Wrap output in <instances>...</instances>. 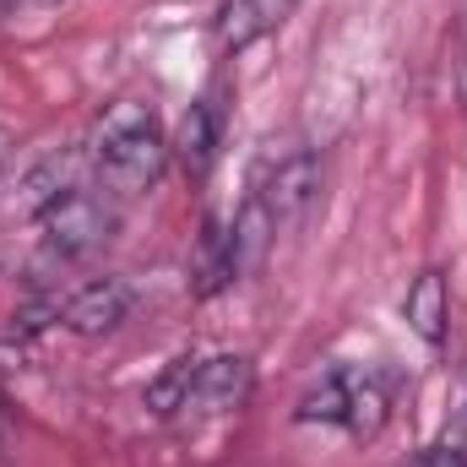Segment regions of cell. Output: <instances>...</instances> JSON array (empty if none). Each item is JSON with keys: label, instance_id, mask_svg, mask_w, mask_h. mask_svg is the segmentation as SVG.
Here are the masks:
<instances>
[{"label": "cell", "instance_id": "6da1fadb", "mask_svg": "<svg viewBox=\"0 0 467 467\" xmlns=\"http://www.w3.org/2000/svg\"><path fill=\"white\" fill-rule=\"evenodd\" d=\"M169 152L174 147L163 141L152 104H136V99L109 104L99 130H93V163H99V180L115 196H147L163 180Z\"/></svg>", "mask_w": 467, "mask_h": 467}, {"label": "cell", "instance_id": "7a4b0ae2", "mask_svg": "<svg viewBox=\"0 0 467 467\" xmlns=\"http://www.w3.org/2000/svg\"><path fill=\"white\" fill-rule=\"evenodd\" d=\"M38 229H44L49 255H60V261H82V255H93V250L109 244V234H115V207H109L104 196L71 185L66 196H55V202L38 213Z\"/></svg>", "mask_w": 467, "mask_h": 467}, {"label": "cell", "instance_id": "3957f363", "mask_svg": "<svg viewBox=\"0 0 467 467\" xmlns=\"http://www.w3.org/2000/svg\"><path fill=\"white\" fill-rule=\"evenodd\" d=\"M130 305H136L130 283H119V277H93V283H82V288L60 305V321H66L77 337H109L119 321L130 316Z\"/></svg>", "mask_w": 467, "mask_h": 467}, {"label": "cell", "instance_id": "277c9868", "mask_svg": "<svg viewBox=\"0 0 467 467\" xmlns=\"http://www.w3.org/2000/svg\"><path fill=\"white\" fill-rule=\"evenodd\" d=\"M261 202H266V213H272L277 223H299V218L321 202V158H316V152H288V158L272 169Z\"/></svg>", "mask_w": 467, "mask_h": 467}, {"label": "cell", "instance_id": "5b68a950", "mask_svg": "<svg viewBox=\"0 0 467 467\" xmlns=\"http://www.w3.org/2000/svg\"><path fill=\"white\" fill-rule=\"evenodd\" d=\"M255 391V369L244 353H218V358H202L196 369V386H191V408L196 413H234L244 408Z\"/></svg>", "mask_w": 467, "mask_h": 467}, {"label": "cell", "instance_id": "8992f818", "mask_svg": "<svg viewBox=\"0 0 467 467\" xmlns=\"http://www.w3.org/2000/svg\"><path fill=\"white\" fill-rule=\"evenodd\" d=\"M299 0H223L218 5V44L239 55L250 44H261L266 33H277L288 16H294Z\"/></svg>", "mask_w": 467, "mask_h": 467}, {"label": "cell", "instance_id": "52a82bcc", "mask_svg": "<svg viewBox=\"0 0 467 467\" xmlns=\"http://www.w3.org/2000/svg\"><path fill=\"white\" fill-rule=\"evenodd\" d=\"M402 321L413 327L419 343H430V348L446 343V321H451V283H446V272L424 266V272L408 283V294H402Z\"/></svg>", "mask_w": 467, "mask_h": 467}, {"label": "cell", "instance_id": "ba28073f", "mask_svg": "<svg viewBox=\"0 0 467 467\" xmlns=\"http://www.w3.org/2000/svg\"><path fill=\"white\" fill-rule=\"evenodd\" d=\"M272 234H277V218L266 213V202H261V191L234 213V223L223 229V255H229V272L234 283L239 277H250L261 261H266V250H272Z\"/></svg>", "mask_w": 467, "mask_h": 467}, {"label": "cell", "instance_id": "9c48e42d", "mask_svg": "<svg viewBox=\"0 0 467 467\" xmlns=\"http://www.w3.org/2000/svg\"><path fill=\"white\" fill-rule=\"evenodd\" d=\"M218 141H223V109H218V99L191 104V115L180 119V141H174L180 163H185L191 174H207L213 158H218Z\"/></svg>", "mask_w": 467, "mask_h": 467}, {"label": "cell", "instance_id": "30bf717a", "mask_svg": "<svg viewBox=\"0 0 467 467\" xmlns=\"http://www.w3.org/2000/svg\"><path fill=\"white\" fill-rule=\"evenodd\" d=\"M391 419V386L380 375H348V424L358 441H375Z\"/></svg>", "mask_w": 467, "mask_h": 467}, {"label": "cell", "instance_id": "8fae6325", "mask_svg": "<svg viewBox=\"0 0 467 467\" xmlns=\"http://www.w3.org/2000/svg\"><path fill=\"white\" fill-rule=\"evenodd\" d=\"M196 369H202V358H191V353L169 358V364H163V375H158V380L141 391L147 413H152V419H174V413H185V408H191V386H196Z\"/></svg>", "mask_w": 467, "mask_h": 467}, {"label": "cell", "instance_id": "7c38bea8", "mask_svg": "<svg viewBox=\"0 0 467 467\" xmlns=\"http://www.w3.org/2000/svg\"><path fill=\"white\" fill-rule=\"evenodd\" d=\"M294 419H299V424H343V419H348V375L337 369V375H327L316 391H305Z\"/></svg>", "mask_w": 467, "mask_h": 467}, {"label": "cell", "instance_id": "4fadbf2b", "mask_svg": "<svg viewBox=\"0 0 467 467\" xmlns=\"http://www.w3.org/2000/svg\"><path fill=\"white\" fill-rule=\"evenodd\" d=\"M408 467H467V446L462 441H435V446H424Z\"/></svg>", "mask_w": 467, "mask_h": 467}, {"label": "cell", "instance_id": "5bb4252c", "mask_svg": "<svg viewBox=\"0 0 467 467\" xmlns=\"http://www.w3.org/2000/svg\"><path fill=\"white\" fill-rule=\"evenodd\" d=\"M451 441L467 446V358H462V408H457V435H451Z\"/></svg>", "mask_w": 467, "mask_h": 467}, {"label": "cell", "instance_id": "9a60e30c", "mask_svg": "<svg viewBox=\"0 0 467 467\" xmlns=\"http://www.w3.org/2000/svg\"><path fill=\"white\" fill-rule=\"evenodd\" d=\"M5 169H11V130L0 125V180H5Z\"/></svg>", "mask_w": 467, "mask_h": 467}, {"label": "cell", "instance_id": "2e32d148", "mask_svg": "<svg viewBox=\"0 0 467 467\" xmlns=\"http://www.w3.org/2000/svg\"><path fill=\"white\" fill-rule=\"evenodd\" d=\"M27 5H55V0H0V16H11V11H27Z\"/></svg>", "mask_w": 467, "mask_h": 467}, {"label": "cell", "instance_id": "e0dca14e", "mask_svg": "<svg viewBox=\"0 0 467 467\" xmlns=\"http://www.w3.org/2000/svg\"><path fill=\"white\" fill-rule=\"evenodd\" d=\"M457 82H462V104H467V55H462V66H457Z\"/></svg>", "mask_w": 467, "mask_h": 467}]
</instances>
